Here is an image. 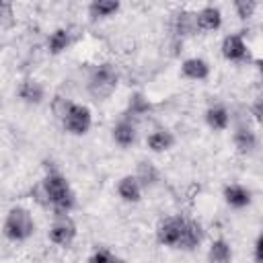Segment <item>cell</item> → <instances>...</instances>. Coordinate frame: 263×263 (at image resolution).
<instances>
[{"instance_id":"f546056e","label":"cell","mask_w":263,"mask_h":263,"mask_svg":"<svg viewBox=\"0 0 263 263\" xmlns=\"http://www.w3.org/2000/svg\"><path fill=\"white\" fill-rule=\"evenodd\" d=\"M0 109H2V99H0Z\"/></svg>"},{"instance_id":"ac0fdd59","label":"cell","mask_w":263,"mask_h":263,"mask_svg":"<svg viewBox=\"0 0 263 263\" xmlns=\"http://www.w3.org/2000/svg\"><path fill=\"white\" fill-rule=\"evenodd\" d=\"M119 10H121V2H117V0H95L86 6V14L92 23L107 21V18L115 16Z\"/></svg>"},{"instance_id":"4fadbf2b","label":"cell","mask_w":263,"mask_h":263,"mask_svg":"<svg viewBox=\"0 0 263 263\" xmlns=\"http://www.w3.org/2000/svg\"><path fill=\"white\" fill-rule=\"evenodd\" d=\"M193 18H195V31L201 33H212L222 27V10L214 4L201 6L197 12H193Z\"/></svg>"},{"instance_id":"52a82bcc","label":"cell","mask_w":263,"mask_h":263,"mask_svg":"<svg viewBox=\"0 0 263 263\" xmlns=\"http://www.w3.org/2000/svg\"><path fill=\"white\" fill-rule=\"evenodd\" d=\"M220 51H222V58L226 62H232V64H249L253 60L249 43L245 41V37L240 33L226 35L220 43Z\"/></svg>"},{"instance_id":"d4e9b609","label":"cell","mask_w":263,"mask_h":263,"mask_svg":"<svg viewBox=\"0 0 263 263\" xmlns=\"http://www.w3.org/2000/svg\"><path fill=\"white\" fill-rule=\"evenodd\" d=\"M86 263H123V259H121V257H117L111 249L101 247V249H97V251L88 257V261H86Z\"/></svg>"},{"instance_id":"6da1fadb","label":"cell","mask_w":263,"mask_h":263,"mask_svg":"<svg viewBox=\"0 0 263 263\" xmlns=\"http://www.w3.org/2000/svg\"><path fill=\"white\" fill-rule=\"evenodd\" d=\"M41 189H43V197L47 201V205L51 208L53 216L55 214H70L76 208V193L68 181V177L64 173H60L58 168H49L41 181Z\"/></svg>"},{"instance_id":"83f0119b","label":"cell","mask_w":263,"mask_h":263,"mask_svg":"<svg viewBox=\"0 0 263 263\" xmlns=\"http://www.w3.org/2000/svg\"><path fill=\"white\" fill-rule=\"evenodd\" d=\"M251 113H253V119L257 123H261V115H263V99L261 97H257L255 103L251 105Z\"/></svg>"},{"instance_id":"5b68a950","label":"cell","mask_w":263,"mask_h":263,"mask_svg":"<svg viewBox=\"0 0 263 263\" xmlns=\"http://www.w3.org/2000/svg\"><path fill=\"white\" fill-rule=\"evenodd\" d=\"M60 123H62L66 134H70V136H84L92 127V113H90V109L86 105L72 101L68 111L64 113V117L60 119Z\"/></svg>"},{"instance_id":"ffe728a7","label":"cell","mask_w":263,"mask_h":263,"mask_svg":"<svg viewBox=\"0 0 263 263\" xmlns=\"http://www.w3.org/2000/svg\"><path fill=\"white\" fill-rule=\"evenodd\" d=\"M134 177L138 179V183L142 185L144 191L156 187L158 181H160V173H158V168L154 166V162H150V160H140L138 166H136Z\"/></svg>"},{"instance_id":"7c38bea8","label":"cell","mask_w":263,"mask_h":263,"mask_svg":"<svg viewBox=\"0 0 263 263\" xmlns=\"http://www.w3.org/2000/svg\"><path fill=\"white\" fill-rule=\"evenodd\" d=\"M16 97L29 105V107H37L45 101V86L41 80L37 78H23L16 86Z\"/></svg>"},{"instance_id":"d6986e66","label":"cell","mask_w":263,"mask_h":263,"mask_svg":"<svg viewBox=\"0 0 263 263\" xmlns=\"http://www.w3.org/2000/svg\"><path fill=\"white\" fill-rule=\"evenodd\" d=\"M205 257H208V263H232L234 253H232L230 242H228L226 238L218 236V238H214V240L210 242Z\"/></svg>"},{"instance_id":"8992f818","label":"cell","mask_w":263,"mask_h":263,"mask_svg":"<svg viewBox=\"0 0 263 263\" xmlns=\"http://www.w3.org/2000/svg\"><path fill=\"white\" fill-rule=\"evenodd\" d=\"M78 236V226L74 222V218L70 214H55L49 230H47V238L51 245L60 247V249H68Z\"/></svg>"},{"instance_id":"603a6c76","label":"cell","mask_w":263,"mask_h":263,"mask_svg":"<svg viewBox=\"0 0 263 263\" xmlns=\"http://www.w3.org/2000/svg\"><path fill=\"white\" fill-rule=\"evenodd\" d=\"M175 33H177L179 37L197 33V31H195V18H193V12H189V10H179V12L175 14Z\"/></svg>"},{"instance_id":"ba28073f","label":"cell","mask_w":263,"mask_h":263,"mask_svg":"<svg viewBox=\"0 0 263 263\" xmlns=\"http://www.w3.org/2000/svg\"><path fill=\"white\" fill-rule=\"evenodd\" d=\"M232 142H234L236 152L242 154V156H251V154H255L257 148H259V136H257V132H255L249 123H245V121H240V123L234 127V132H232Z\"/></svg>"},{"instance_id":"44dd1931","label":"cell","mask_w":263,"mask_h":263,"mask_svg":"<svg viewBox=\"0 0 263 263\" xmlns=\"http://www.w3.org/2000/svg\"><path fill=\"white\" fill-rule=\"evenodd\" d=\"M203 242V226L195 218H187V228H185V238L181 251H195Z\"/></svg>"},{"instance_id":"e0dca14e","label":"cell","mask_w":263,"mask_h":263,"mask_svg":"<svg viewBox=\"0 0 263 263\" xmlns=\"http://www.w3.org/2000/svg\"><path fill=\"white\" fill-rule=\"evenodd\" d=\"M177 138L171 129L166 127H156L152 129L148 136H146V148L154 154H162V152H168L173 146H175Z\"/></svg>"},{"instance_id":"7a4b0ae2","label":"cell","mask_w":263,"mask_h":263,"mask_svg":"<svg viewBox=\"0 0 263 263\" xmlns=\"http://www.w3.org/2000/svg\"><path fill=\"white\" fill-rule=\"evenodd\" d=\"M35 218L29 208L12 205L2 222V236L10 242H27L35 234Z\"/></svg>"},{"instance_id":"277c9868","label":"cell","mask_w":263,"mask_h":263,"mask_svg":"<svg viewBox=\"0 0 263 263\" xmlns=\"http://www.w3.org/2000/svg\"><path fill=\"white\" fill-rule=\"evenodd\" d=\"M185 228H187V216H181V214L164 216L162 220H158L156 230H154L156 232V242L160 247L181 251L183 238H185Z\"/></svg>"},{"instance_id":"3957f363","label":"cell","mask_w":263,"mask_h":263,"mask_svg":"<svg viewBox=\"0 0 263 263\" xmlns=\"http://www.w3.org/2000/svg\"><path fill=\"white\" fill-rule=\"evenodd\" d=\"M119 84V74L113 64L103 62L90 68L86 76V92L92 101H107Z\"/></svg>"},{"instance_id":"cb8c5ba5","label":"cell","mask_w":263,"mask_h":263,"mask_svg":"<svg viewBox=\"0 0 263 263\" xmlns=\"http://www.w3.org/2000/svg\"><path fill=\"white\" fill-rule=\"evenodd\" d=\"M232 8H234V12H236V16H238L240 21H249V18L257 12L259 4H257L255 0H236V2L232 4Z\"/></svg>"},{"instance_id":"484cf974","label":"cell","mask_w":263,"mask_h":263,"mask_svg":"<svg viewBox=\"0 0 263 263\" xmlns=\"http://www.w3.org/2000/svg\"><path fill=\"white\" fill-rule=\"evenodd\" d=\"M70 103H72V101H70L68 97H62V95H55V97L51 99V111H53L55 119H62V117H64V113L68 111Z\"/></svg>"},{"instance_id":"30bf717a","label":"cell","mask_w":263,"mask_h":263,"mask_svg":"<svg viewBox=\"0 0 263 263\" xmlns=\"http://www.w3.org/2000/svg\"><path fill=\"white\" fill-rule=\"evenodd\" d=\"M111 138H113V142L119 146V148H123V150H127V148H132L136 142H138V123L134 121V119H129V117H121V119H117L115 123H113V127H111Z\"/></svg>"},{"instance_id":"9c48e42d","label":"cell","mask_w":263,"mask_h":263,"mask_svg":"<svg viewBox=\"0 0 263 263\" xmlns=\"http://www.w3.org/2000/svg\"><path fill=\"white\" fill-rule=\"evenodd\" d=\"M76 43V33L74 27H58L47 35L45 49L49 55H62Z\"/></svg>"},{"instance_id":"5bb4252c","label":"cell","mask_w":263,"mask_h":263,"mask_svg":"<svg viewBox=\"0 0 263 263\" xmlns=\"http://www.w3.org/2000/svg\"><path fill=\"white\" fill-rule=\"evenodd\" d=\"M210 74H212V66L208 64V60H203L199 55H193V58H187L181 62V76L185 80L203 82L210 78Z\"/></svg>"},{"instance_id":"f1b7e54d","label":"cell","mask_w":263,"mask_h":263,"mask_svg":"<svg viewBox=\"0 0 263 263\" xmlns=\"http://www.w3.org/2000/svg\"><path fill=\"white\" fill-rule=\"evenodd\" d=\"M6 8H8V4H6V2H2V0H0V18H2V16H4V12H6Z\"/></svg>"},{"instance_id":"9a60e30c","label":"cell","mask_w":263,"mask_h":263,"mask_svg":"<svg viewBox=\"0 0 263 263\" xmlns=\"http://www.w3.org/2000/svg\"><path fill=\"white\" fill-rule=\"evenodd\" d=\"M117 195L123 203H140L142 201V195H144V189L142 185L138 183V179L134 177V173H127L123 175L119 181H117Z\"/></svg>"},{"instance_id":"7402d4cb","label":"cell","mask_w":263,"mask_h":263,"mask_svg":"<svg viewBox=\"0 0 263 263\" xmlns=\"http://www.w3.org/2000/svg\"><path fill=\"white\" fill-rule=\"evenodd\" d=\"M148 111H150V101L146 99V95H144V92H134V95L129 97V103H127V111H125L123 115L136 121L138 117L146 115Z\"/></svg>"},{"instance_id":"4316f807","label":"cell","mask_w":263,"mask_h":263,"mask_svg":"<svg viewBox=\"0 0 263 263\" xmlns=\"http://www.w3.org/2000/svg\"><path fill=\"white\" fill-rule=\"evenodd\" d=\"M253 261L263 263V236L261 234H257V238L253 242Z\"/></svg>"},{"instance_id":"2e32d148","label":"cell","mask_w":263,"mask_h":263,"mask_svg":"<svg viewBox=\"0 0 263 263\" xmlns=\"http://www.w3.org/2000/svg\"><path fill=\"white\" fill-rule=\"evenodd\" d=\"M205 125L212 132H226L230 125V111L224 103H212L203 113Z\"/></svg>"},{"instance_id":"8fae6325","label":"cell","mask_w":263,"mask_h":263,"mask_svg":"<svg viewBox=\"0 0 263 263\" xmlns=\"http://www.w3.org/2000/svg\"><path fill=\"white\" fill-rule=\"evenodd\" d=\"M224 203L232 210H245L253 203V191L242 183H228L222 189Z\"/></svg>"}]
</instances>
